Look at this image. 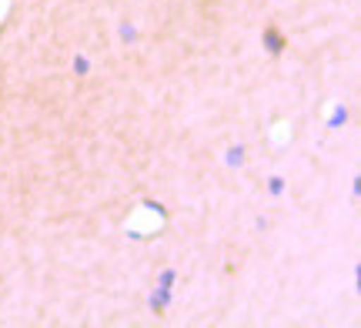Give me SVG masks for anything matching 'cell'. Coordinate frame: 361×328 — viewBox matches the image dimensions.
I'll return each instance as SVG.
<instances>
[{"instance_id": "cell-1", "label": "cell", "mask_w": 361, "mask_h": 328, "mask_svg": "<svg viewBox=\"0 0 361 328\" xmlns=\"http://www.w3.org/2000/svg\"><path fill=\"white\" fill-rule=\"evenodd\" d=\"M264 40H268V51L271 54H281L284 51V40H281V34H278L274 27H268V30H264Z\"/></svg>"}]
</instances>
